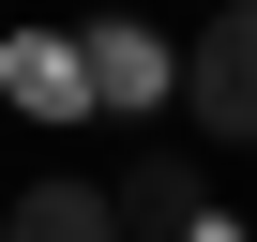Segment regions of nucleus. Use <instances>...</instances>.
I'll list each match as a JSON object with an SVG mask.
<instances>
[{
  "mask_svg": "<svg viewBox=\"0 0 257 242\" xmlns=\"http://www.w3.org/2000/svg\"><path fill=\"white\" fill-rule=\"evenodd\" d=\"M182 106L212 152H257V0H212V31L182 46Z\"/></svg>",
  "mask_w": 257,
  "mask_h": 242,
  "instance_id": "nucleus-1",
  "label": "nucleus"
},
{
  "mask_svg": "<svg viewBox=\"0 0 257 242\" xmlns=\"http://www.w3.org/2000/svg\"><path fill=\"white\" fill-rule=\"evenodd\" d=\"M76 61H91V121H152L182 91V46L152 16H76Z\"/></svg>",
  "mask_w": 257,
  "mask_h": 242,
  "instance_id": "nucleus-2",
  "label": "nucleus"
},
{
  "mask_svg": "<svg viewBox=\"0 0 257 242\" xmlns=\"http://www.w3.org/2000/svg\"><path fill=\"white\" fill-rule=\"evenodd\" d=\"M106 197H121V242H197V212H212L197 152H137V167H121Z\"/></svg>",
  "mask_w": 257,
  "mask_h": 242,
  "instance_id": "nucleus-3",
  "label": "nucleus"
},
{
  "mask_svg": "<svg viewBox=\"0 0 257 242\" xmlns=\"http://www.w3.org/2000/svg\"><path fill=\"white\" fill-rule=\"evenodd\" d=\"M0 91H16L31 121H91V61H76V31H16V46H0Z\"/></svg>",
  "mask_w": 257,
  "mask_h": 242,
  "instance_id": "nucleus-4",
  "label": "nucleus"
},
{
  "mask_svg": "<svg viewBox=\"0 0 257 242\" xmlns=\"http://www.w3.org/2000/svg\"><path fill=\"white\" fill-rule=\"evenodd\" d=\"M0 242H121V197L106 182H31L16 212H0Z\"/></svg>",
  "mask_w": 257,
  "mask_h": 242,
  "instance_id": "nucleus-5",
  "label": "nucleus"
}]
</instances>
